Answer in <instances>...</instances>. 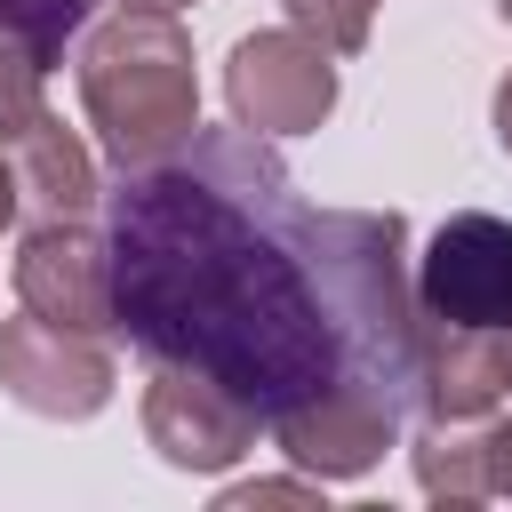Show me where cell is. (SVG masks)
Here are the masks:
<instances>
[{
	"label": "cell",
	"mask_w": 512,
	"mask_h": 512,
	"mask_svg": "<svg viewBox=\"0 0 512 512\" xmlns=\"http://www.w3.org/2000/svg\"><path fill=\"white\" fill-rule=\"evenodd\" d=\"M112 320L144 360L224 384L256 424L368 392L424 416V312L400 208H304L264 136L192 128L152 168H120Z\"/></svg>",
	"instance_id": "cell-1"
},
{
	"label": "cell",
	"mask_w": 512,
	"mask_h": 512,
	"mask_svg": "<svg viewBox=\"0 0 512 512\" xmlns=\"http://www.w3.org/2000/svg\"><path fill=\"white\" fill-rule=\"evenodd\" d=\"M80 104L112 168H152L200 128L192 32L160 8H120L80 40Z\"/></svg>",
	"instance_id": "cell-2"
},
{
	"label": "cell",
	"mask_w": 512,
	"mask_h": 512,
	"mask_svg": "<svg viewBox=\"0 0 512 512\" xmlns=\"http://www.w3.org/2000/svg\"><path fill=\"white\" fill-rule=\"evenodd\" d=\"M224 104L248 136H304L336 112V56L320 40H304L296 24L288 32H248V40H232Z\"/></svg>",
	"instance_id": "cell-3"
},
{
	"label": "cell",
	"mask_w": 512,
	"mask_h": 512,
	"mask_svg": "<svg viewBox=\"0 0 512 512\" xmlns=\"http://www.w3.org/2000/svg\"><path fill=\"white\" fill-rule=\"evenodd\" d=\"M416 312L448 328H512V224L504 216H448L416 256Z\"/></svg>",
	"instance_id": "cell-4"
},
{
	"label": "cell",
	"mask_w": 512,
	"mask_h": 512,
	"mask_svg": "<svg viewBox=\"0 0 512 512\" xmlns=\"http://www.w3.org/2000/svg\"><path fill=\"white\" fill-rule=\"evenodd\" d=\"M0 392L32 416L80 424L112 400V352H104V336H72L40 312H16V320H0Z\"/></svg>",
	"instance_id": "cell-5"
},
{
	"label": "cell",
	"mask_w": 512,
	"mask_h": 512,
	"mask_svg": "<svg viewBox=\"0 0 512 512\" xmlns=\"http://www.w3.org/2000/svg\"><path fill=\"white\" fill-rule=\"evenodd\" d=\"M16 296H24V312H40L72 336H120V320H112V248L80 216H56V224L24 232Z\"/></svg>",
	"instance_id": "cell-6"
},
{
	"label": "cell",
	"mask_w": 512,
	"mask_h": 512,
	"mask_svg": "<svg viewBox=\"0 0 512 512\" xmlns=\"http://www.w3.org/2000/svg\"><path fill=\"white\" fill-rule=\"evenodd\" d=\"M256 408H240L224 384L192 376V368H152L144 384V440L160 448V464L176 472H232L248 448H256Z\"/></svg>",
	"instance_id": "cell-7"
},
{
	"label": "cell",
	"mask_w": 512,
	"mask_h": 512,
	"mask_svg": "<svg viewBox=\"0 0 512 512\" xmlns=\"http://www.w3.org/2000/svg\"><path fill=\"white\" fill-rule=\"evenodd\" d=\"M400 424H408V416H400L392 400L328 392V400L280 416V424H272V448H280L296 472H312V480H360V472L384 464V448H400Z\"/></svg>",
	"instance_id": "cell-8"
},
{
	"label": "cell",
	"mask_w": 512,
	"mask_h": 512,
	"mask_svg": "<svg viewBox=\"0 0 512 512\" xmlns=\"http://www.w3.org/2000/svg\"><path fill=\"white\" fill-rule=\"evenodd\" d=\"M0 160H8V176H16V208H24L32 224L88 216V200L104 192V184H96L88 144H80L48 104H40V112H24L16 128H0Z\"/></svg>",
	"instance_id": "cell-9"
},
{
	"label": "cell",
	"mask_w": 512,
	"mask_h": 512,
	"mask_svg": "<svg viewBox=\"0 0 512 512\" xmlns=\"http://www.w3.org/2000/svg\"><path fill=\"white\" fill-rule=\"evenodd\" d=\"M496 400H504L496 328L424 320V416H432V424H480Z\"/></svg>",
	"instance_id": "cell-10"
},
{
	"label": "cell",
	"mask_w": 512,
	"mask_h": 512,
	"mask_svg": "<svg viewBox=\"0 0 512 512\" xmlns=\"http://www.w3.org/2000/svg\"><path fill=\"white\" fill-rule=\"evenodd\" d=\"M416 488L432 504H488V440H480V424H432L416 440Z\"/></svg>",
	"instance_id": "cell-11"
},
{
	"label": "cell",
	"mask_w": 512,
	"mask_h": 512,
	"mask_svg": "<svg viewBox=\"0 0 512 512\" xmlns=\"http://www.w3.org/2000/svg\"><path fill=\"white\" fill-rule=\"evenodd\" d=\"M280 8H288V24H296L304 40H320L328 56H360L368 32H376V0H280Z\"/></svg>",
	"instance_id": "cell-12"
},
{
	"label": "cell",
	"mask_w": 512,
	"mask_h": 512,
	"mask_svg": "<svg viewBox=\"0 0 512 512\" xmlns=\"http://www.w3.org/2000/svg\"><path fill=\"white\" fill-rule=\"evenodd\" d=\"M80 24H88V0H0V32L24 40L40 64H56Z\"/></svg>",
	"instance_id": "cell-13"
},
{
	"label": "cell",
	"mask_w": 512,
	"mask_h": 512,
	"mask_svg": "<svg viewBox=\"0 0 512 512\" xmlns=\"http://www.w3.org/2000/svg\"><path fill=\"white\" fill-rule=\"evenodd\" d=\"M40 80H48V64H40L24 40L0 32V128H16L24 112H40Z\"/></svg>",
	"instance_id": "cell-14"
},
{
	"label": "cell",
	"mask_w": 512,
	"mask_h": 512,
	"mask_svg": "<svg viewBox=\"0 0 512 512\" xmlns=\"http://www.w3.org/2000/svg\"><path fill=\"white\" fill-rule=\"evenodd\" d=\"M320 488L328 480H240V488H224L216 496V512H256V504H320Z\"/></svg>",
	"instance_id": "cell-15"
},
{
	"label": "cell",
	"mask_w": 512,
	"mask_h": 512,
	"mask_svg": "<svg viewBox=\"0 0 512 512\" xmlns=\"http://www.w3.org/2000/svg\"><path fill=\"white\" fill-rule=\"evenodd\" d=\"M488 440V496H512V424H480Z\"/></svg>",
	"instance_id": "cell-16"
},
{
	"label": "cell",
	"mask_w": 512,
	"mask_h": 512,
	"mask_svg": "<svg viewBox=\"0 0 512 512\" xmlns=\"http://www.w3.org/2000/svg\"><path fill=\"white\" fill-rule=\"evenodd\" d=\"M496 144H504V152H512V72H504V80H496Z\"/></svg>",
	"instance_id": "cell-17"
},
{
	"label": "cell",
	"mask_w": 512,
	"mask_h": 512,
	"mask_svg": "<svg viewBox=\"0 0 512 512\" xmlns=\"http://www.w3.org/2000/svg\"><path fill=\"white\" fill-rule=\"evenodd\" d=\"M16 224V176H8V160H0V232Z\"/></svg>",
	"instance_id": "cell-18"
},
{
	"label": "cell",
	"mask_w": 512,
	"mask_h": 512,
	"mask_svg": "<svg viewBox=\"0 0 512 512\" xmlns=\"http://www.w3.org/2000/svg\"><path fill=\"white\" fill-rule=\"evenodd\" d=\"M496 360H504V400H512V328H496Z\"/></svg>",
	"instance_id": "cell-19"
},
{
	"label": "cell",
	"mask_w": 512,
	"mask_h": 512,
	"mask_svg": "<svg viewBox=\"0 0 512 512\" xmlns=\"http://www.w3.org/2000/svg\"><path fill=\"white\" fill-rule=\"evenodd\" d=\"M120 8H160V16H176V8H192V0H120Z\"/></svg>",
	"instance_id": "cell-20"
},
{
	"label": "cell",
	"mask_w": 512,
	"mask_h": 512,
	"mask_svg": "<svg viewBox=\"0 0 512 512\" xmlns=\"http://www.w3.org/2000/svg\"><path fill=\"white\" fill-rule=\"evenodd\" d=\"M496 8H504V24H512V0H496Z\"/></svg>",
	"instance_id": "cell-21"
}]
</instances>
